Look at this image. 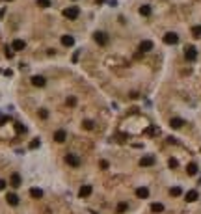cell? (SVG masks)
Listing matches in <instances>:
<instances>
[{
  "label": "cell",
  "instance_id": "25",
  "mask_svg": "<svg viewBox=\"0 0 201 214\" xmlns=\"http://www.w3.org/2000/svg\"><path fill=\"white\" fill-rule=\"evenodd\" d=\"M39 117L47 119V117H49V112H47V110H39Z\"/></svg>",
  "mask_w": 201,
  "mask_h": 214
},
{
  "label": "cell",
  "instance_id": "5",
  "mask_svg": "<svg viewBox=\"0 0 201 214\" xmlns=\"http://www.w3.org/2000/svg\"><path fill=\"white\" fill-rule=\"evenodd\" d=\"M95 41L99 43V45H106V43H108V37H106L104 32H97V34H95Z\"/></svg>",
  "mask_w": 201,
  "mask_h": 214
},
{
  "label": "cell",
  "instance_id": "23",
  "mask_svg": "<svg viewBox=\"0 0 201 214\" xmlns=\"http://www.w3.org/2000/svg\"><path fill=\"white\" fill-rule=\"evenodd\" d=\"M37 4H39L41 7H49V6H50V0H37Z\"/></svg>",
  "mask_w": 201,
  "mask_h": 214
},
{
  "label": "cell",
  "instance_id": "2",
  "mask_svg": "<svg viewBox=\"0 0 201 214\" xmlns=\"http://www.w3.org/2000/svg\"><path fill=\"white\" fill-rule=\"evenodd\" d=\"M177 41H179V35L173 34V32H169V34L164 35V43H168V45H175Z\"/></svg>",
  "mask_w": 201,
  "mask_h": 214
},
{
  "label": "cell",
  "instance_id": "4",
  "mask_svg": "<svg viewBox=\"0 0 201 214\" xmlns=\"http://www.w3.org/2000/svg\"><path fill=\"white\" fill-rule=\"evenodd\" d=\"M184 56H186V60L194 62L196 58H198V50H196L194 47H188V49H186V52H184Z\"/></svg>",
  "mask_w": 201,
  "mask_h": 214
},
{
  "label": "cell",
  "instance_id": "31",
  "mask_svg": "<svg viewBox=\"0 0 201 214\" xmlns=\"http://www.w3.org/2000/svg\"><path fill=\"white\" fill-rule=\"evenodd\" d=\"M169 166H171V168H177V160H175V158H171V160H169Z\"/></svg>",
  "mask_w": 201,
  "mask_h": 214
},
{
  "label": "cell",
  "instance_id": "10",
  "mask_svg": "<svg viewBox=\"0 0 201 214\" xmlns=\"http://www.w3.org/2000/svg\"><path fill=\"white\" fill-rule=\"evenodd\" d=\"M136 196H138V197H141V199H147V196H149V190L141 186V188H138V190H136Z\"/></svg>",
  "mask_w": 201,
  "mask_h": 214
},
{
  "label": "cell",
  "instance_id": "3",
  "mask_svg": "<svg viewBox=\"0 0 201 214\" xmlns=\"http://www.w3.org/2000/svg\"><path fill=\"white\" fill-rule=\"evenodd\" d=\"M65 160H67V164H71L73 168H78V166H80V158H78L76 154H71V153H69Z\"/></svg>",
  "mask_w": 201,
  "mask_h": 214
},
{
  "label": "cell",
  "instance_id": "22",
  "mask_svg": "<svg viewBox=\"0 0 201 214\" xmlns=\"http://www.w3.org/2000/svg\"><path fill=\"white\" fill-rule=\"evenodd\" d=\"M140 13L141 15H149V13H151V7H149V6H141L140 7Z\"/></svg>",
  "mask_w": 201,
  "mask_h": 214
},
{
  "label": "cell",
  "instance_id": "18",
  "mask_svg": "<svg viewBox=\"0 0 201 214\" xmlns=\"http://www.w3.org/2000/svg\"><path fill=\"white\" fill-rule=\"evenodd\" d=\"M151 211H153V212H162V211H164V205H160V203H153V205H151Z\"/></svg>",
  "mask_w": 201,
  "mask_h": 214
},
{
  "label": "cell",
  "instance_id": "32",
  "mask_svg": "<svg viewBox=\"0 0 201 214\" xmlns=\"http://www.w3.org/2000/svg\"><path fill=\"white\" fill-rule=\"evenodd\" d=\"M101 168L106 169V168H108V162H106V160H101Z\"/></svg>",
  "mask_w": 201,
  "mask_h": 214
},
{
  "label": "cell",
  "instance_id": "24",
  "mask_svg": "<svg viewBox=\"0 0 201 214\" xmlns=\"http://www.w3.org/2000/svg\"><path fill=\"white\" fill-rule=\"evenodd\" d=\"M169 194H171V196H179V194H181V188H179V186H175V188L169 190Z\"/></svg>",
  "mask_w": 201,
  "mask_h": 214
},
{
  "label": "cell",
  "instance_id": "19",
  "mask_svg": "<svg viewBox=\"0 0 201 214\" xmlns=\"http://www.w3.org/2000/svg\"><path fill=\"white\" fill-rule=\"evenodd\" d=\"M198 173V166L196 164H188V175H196Z\"/></svg>",
  "mask_w": 201,
  "mask_h": 214
},
{
  "label": "cell",
  "instance_id": "17",
  "mask_svg": "<svg viewBox=\"0 0 201 214\" xmlns=\"http://www.w3.org/2000/svg\"><path fill=\"white\" fill-rule=\"evenodd\" d=\"M198 199V192L196 190H190V192L186 194V201H196Z\"/></svg>",
  "mask_w": 201,
  "mask_h": 214
},
{
  "label": "cell",
  "instance_id": "13",
  "mask_svg": "<svg viewBox=\"0 0 201 214\" xmlns=\"http://www.w3.org/2000/svg\"><path fill=\"white\" fill-rule=\"evenodd\" d=\"M151 49H153V43H151V41H143V43L140 45V50H141V52H147V50H151Z\"/></svg>",
  "mask_w": 201,
  "mask_h": 214
},
{
  "label": "cell",
  "instance_id": "21",
  "mask_svg": "<svg viewBox=\"0 0 201 214\" xmlns=\"http://www.w3.org/2000/svg\"><path fill=\"white\" fill-rule=\"evenodd\" d=\"M15 130H17L19 134H22V132H26V127H22L21 123H15Z\"/></svg>",
  "mask_w": 201,
  "mask_h": 214
},
{
  "label": "cell",
  "instance_id": "26",
  "mask_svg": "<svg viewBox=\"0 0 201 214\" xmlns=\"http://www.w3.org/2000/svg\"><path fill=\"white\" fill-rule=\"evenodd\" d=\"M84 129L91 130V129H93V123H91V121H84Z\"/></svg>",
  "mask_w": 201,
  "mask_h": 214
},
{
  "label": "cell",
  "instance_id": "16",
  "mask_svg": "<svg viewBox=\"0 0 201 214\" xmlns=\"http://www.w3.org/2000/svg\"><path fill=\"white\" fill-rule=\"evenodd\" d=\"M30 196H32V197H35V199H39V197L43 196L41 188H32V190H30Z\"/></svg>",
  "mask_w": 201,
  "mask_h": 214
},
{
  "label": "cell",
  "instance_id": "11",
  "mask_svg": "<svg viewBox=\"0 0 201 214\" xmlns=\"http://www.w3.org/2000/svg\"><path fill=\"white\" fill-rule=\"evenodd\" d=\"M32 84L37 86V88H41V86H45V78L43 77H32Z\"/></svg>",
  "mask_w": 201,
  "mask_h": 214
},
{
  "label": "cell",
  "instance_id": "20",
  "mask_svg": "<svg viewBox=\"0 0 201 214\" xmlns=\"http://www.w3.org/2000/svg\"><path fill=\"white\" fill-rule=\"evenodd\" d=\"M171 127L173 129H181L183 127V119H171Z\"/></svg>",
  "mask_w": 201,
  "mask_h": 214
},
{
  "label": "cell",
  "instance_id": "29",
  "mask_svg": "<svg viewBox=\"0 0 201 214\" xmlns=\"http://www.w3.org/2000/svg\"><path fill=\"white\" fill-rule=\"evenodd\" d=\"M194 35H198V37L201 35V26H196L194 28Z\"/></svg>",
  "mask_w": 201,
  "mask_h": 214
},
{
  "label": "cell",
  "instance_id": "27",
  "mask_svg": "<svg viewBox=\"0 0 201 214\" xmlns=\"http://www.w3.org/2000/svg\"><path fill=\"white\" fill-rule=\"evenodd\" d=\"M67 104L74 106V104H76V99H74V97H69V99H67Z\"/></svg>",
  "mask_w": 201,
  "mask_h": 214
},
{
  "label": "cell",
  "instance_id": "1",
  "mask_svg": "<svg viewBox=\"0 0 201 214\" xmlns=\"http://www.w3.org/2000/svg\"><path fill=\"white\" fill-rule=\"evenodd\" d=\"M78 15H80V9H78L76 6H73V7H67V9H64V17H67V19H76Z\"/></svg>",
  "mask_w": 201,
  "mask_h": 214
},
{
  "label": "cell",
  "instance_id": "28",
  "mask_svg": "<svg viewBox=\"0 0 201 214\" xmlns=\"http://www.w3.org/2000/svg\"><path fill=\"white\" fill-rule=\"evenodd\" d=\"M35 147H39V140H34L32 144H30V149H35Z\"/></svg>",
  "mask_w": 201,
  "mask_h": 214
},
{
  "label": "cell",
  "instance_id": "6",
  "mask_svg": "<svg viewBox=\"0 0 201 214\" xmlns=\"http://www.w3.org/2000/svg\"><path fill=\"white\" fill-rule=\"evenodd\" d=\"M65 138H67L65 130H56V134H54V140H56L58 144H64V142H65Z\"/></svg>",
  "mask_w": 201,
  "mask_h": 214
},
{
  "label": "cell",
  "instance_id": "12",
  "mask_svg": "<svg viewBox=\"0 0 201 214\" xmlns=\"http://www.w3.org/2000/svg\"><path fill=\"white\" fill-rule=\"evenodd\" d=\"M89 194H91V186H88V184H86V186H82V188H80L78 196H80V197H86V196H89Z\"/></svg>",
  "mask_w": 201,
  "mask_h": 214
},
{
  "label": "cell",
  "instance_id": "9",
  "mask_svg": "<svg viewBox=\"0 0 201 214\" xmlns=\"http://www.w3.org/2000/svg\"><path fill=\"white\" fill-rule=\"evenodd\" d=\"M11 47H13V50H22V49L26 47V43L22 41V39H15V41H13V45H11Z\"/></svg>",
  "mask_w": 201,
  "mask_h": 214
},
{
  "label": "cell",
  "instance_id": "8",
  "mask_svg": "<svg viewBox=\"0 0 201 214\" xmlns=\"http://www.w3.org/2000/svg\"><path fill=\"white\" fill-rule=\"evenodd\" d=\"M9 183H11L13 188H19V186H21V177H19V173H13V175H11Z\"/></svg>",
  "mask_w": 201,
  "mask_h": 214
},
{
  "label": "cell",
  "instance_id": "7",
  "mask_svg": "<svg viewBox=\"0 0 201 214\" xmlns=\"http://www.w3.org/2000/svg\"><path fill=\"white\" fill-rule=\"evenodd\" d=\"M62 45L64 47H73L74 45V37L73 35H64V37H62Z\"/></svg>",
  "mask_w": 201,
  "mask_h": 214
},
{
  "label": "cell",
  "instance_id": "14",
  "mask_svg": "<svg viewBox=\"0 0 201 214\" xmlns=\"http://www.w3.org/2000/svg\"><path fill=\"white\" fill-rule=\"evenodd\" d=\"M6 199H7V203H9V205H17L19 203V197L15 196V194H7Z\"/></svg>",
  "mask_w": 201,
  "mask_h": 214
},
{
  "label": "cell",
  "instance_id": "15",
  "mask_svg": "<svg viewBox=\"0 0 201 214\" xmlns=\"http://www.w3.org/2000/svg\"><path fill=\"white\" fill-rule=\"evenodd\" d=\"M153 162H155V158H153V156H143V158L140 160V164H141V166H151Z\"/></svg>",
  "mask_w": 201,
  "mask_h": 214
},
{
  "label": "cell",
  "instance_id": "30",
  "mask_svg": "<svg viewBox=\"0 0 201 214\" xmlns=\"http://www.w3.org/2000/svg\"><path fill=\"white\" fill-rule=\"evenodd\" d=\"M125 209H127V203H119V207H117V211H119V212H123Z\"/></svg>",
  "mask_w": 201,
  "mask_h": 214
},
{
  "label": "cell",
  "instance_id": "33",
  "mask_svg": "<svg viewBox=\"0 0 201 214\" xmlns=\"http://www.w3.org/2000/svg\"><path fill=\"white\" fill-rule=\"evenodd\" d=\"M4 188H6V181L0 179V190H4Z\"/></svg>",
  "mask_w": 201,
  "mask_h": 214
}]
</instances>
